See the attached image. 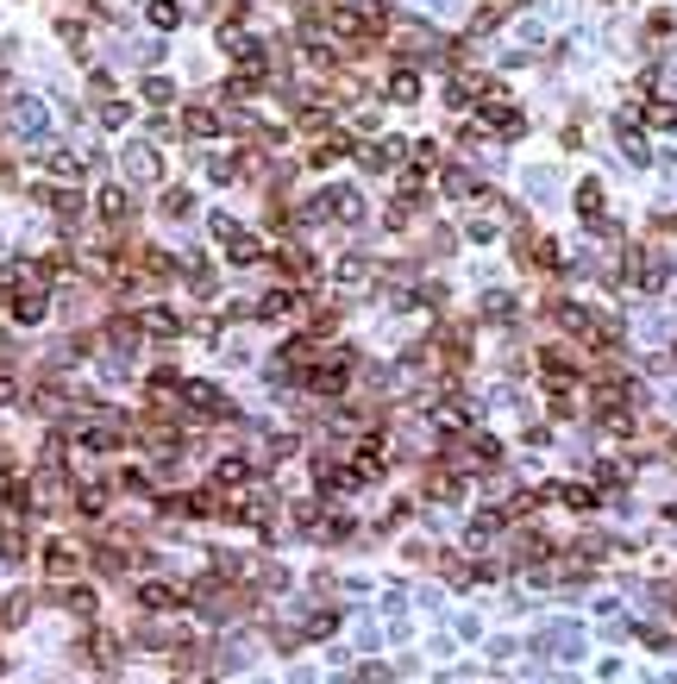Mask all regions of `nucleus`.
<instances>
[{"label": "nucleus", "mask_w": 677, "mask_h": 684, "mask_svg": "<svg viewBox=\"0 0 677 684\" xmlns=\"http://www.w3.org/2000/svg\"><path fill=\"white\" fill-rule=\"evenodd\" d=\"M138 603L144 609H176V590L169 584H138Z\"/></svg>", "instance_id": "8"}, {"label": "nucleus", "mask_w": 677, "mask_h": 684, "mask_svg": "<svg viewBox=\"0 0 677 684\" xmlns=\"http://www.w3.org/2000/svg\"><path fill=\"white\" fill-rule=\"evenodd\" d=\"M25 615H32V596H25V590H19V596H6V609H0V622H6V628H19Z\"/></svg>", "instance_id": "14"}, {"label": "nucleus", "mask_w": 677, "mask_h": 684, "mask_svg": "<svg viewBox=\"0 0 677 684\" xmlns=\"http://www.w3.org/2000/svg\"><path fill=\"white\" fill-rule=\"evenodd\" d=\"M13 133H44V107H38V101H13Z\"/></svg>", "instance_id": "4"}, {"label": "nucleus", "mask_w": 677, "mask_h": 684, "mask_svg": "<svg viewBox=\"0 0 677 684\" xmlns=\"http://www.w3.org/2000/svg\"><path fill=\"white\" fill-rule=\"evenodd\" d=\"M63 609H69V615H88V622H95V590H63Z\"/></svg>", "instance_id": "13"}, {"label": "nucleus", "mask_w": 677, "mask_h": 684, "mask_svg": "<svg viewBox=\"0 0 677 684\" xmlns=\"http://www.w3.org/2000/svg\"><path fill=\"white\" fill-rule=\"evenodd\" d=\"M653 126H677V107H672V101H659V107H653Z\"/></svg>", "instance_id": "16"}, {"label": "nucleus", "mask_w": 677, "mask_h": 684, "mask_svg": "<svg viewBox=\"0 0 677 684\" xmlns=\"http://www.w3.org/2000/svg\"><path fill=\"white\" fill-rule=\"evenodd\" d=\"M126 214H133V201H126V189H101V220H107V226H120Z\"/></svg>", "instance_id": "5"}, {"label": "nucleus", "mask_w": 677, "mask_h": 684, "mask_svg": "<svg viewBox=\"0 0 677 684\" xmlns=\"http://www.w3.org/2000/svg\"><path fill=\"white\" fill-rule=\"evenodd\" d=\"M144 333H157V339H176V333H182V320H176L169 308H144Z\"/></svg>", "instance_id": "6"}, {"label": "nucleus", "mask_w": 677, "mask_h": 684, "mask_svg": "<svg viewBox=\"0 0 677 684\" xmlns=\"http://www.w3.org/2000/svg\"><path fill=\"white\" fill-rule=\"evenodd\" d=\"M126 176L133 182H157V151L151 144H126Z\"/></svg>", "instance_id": "3"}, {"label": "nucleus", "mask_w": 677, "mask_h": 684, "mask_svg": "<svg viewBox=\"0 0 677 684\" xmlns=\"http://www.w3.org/2000/svg\"><path fill=\"white\" fill-rule=\"evenodd\" d=\"M44 308H50V295H44V289H13V320L38 327V320H44Z\"/></svg>", "instance_id": "2"}, {"label": "nucleus", "mask_w": 677, "mask_h": 684, "mask_svg": "<svg viewBox=\"0 0 677 684\" xmlns=\"http://www.w3.org/2000/svg\"><path fill=\"white\" fill-rule=\"evenodd\" d=\"M182 126H188L195 138H214L226 120H220V114H207V107H188V114H182Z\"/></svg>", "instance_id": "7"}, {"label": "nucleus", "mask_w": 677, "mask_h": 684, "mask_svg": "<svg viewBox=\"0 0 677 684\" xmlns=\"http://www.w3.org/2000/svg\"><path fill=\"white\" fill-rule=\"evenodd\" d=\"M389 95H396V101H420V76H414V69H396V76H389Z\"/></svg>", "instance_id": "9"}, {"label": "nucleus", "mask_w": 677, "mask_h": 684, "mask_svg": "<svg viewBox=\"0 0 677 684\" xmlns=\"http://www.w3.org/2000/svg\"><path fill=\"white\" fill-rule=\"evenodd\" d=\"M163 214H169V220L195 214V195H188V189H169V195H163Z\"/></svg>", "instance_id": "12"}, {"label": "nucleus", "mask_w": 677, "mask_h": 684, "mask_svg": "<svg viewBox=\"0 0 677 684\" xmlns=\"http://www.w3.org/2000/svg\"><path fill=\"white\" fill-rule=\"evenodd\" d=\"M44 571H50V578H76V571H82V547L50 541V547H44Z\"/></svg>", "instance_id": "1"}, {"label": "nucleus", "mask_w": 677, "mask_h": 684, "mask_svg": "<svg viewBox=\"0 0 677 684\" xmlns=\"http://www.w3.org/2000/svg\"><path fill=\"white\" fill-rule=\"evenodd\" d=\"M226 258H233V264H258V239L233 233V239H226Z\"/></svg>", "instance_id": "10"}, {"label": "nucleus", "mask_w": 677, "mask_h": 684, "mask_svg": "<svg viewBox=\"0 0 677 684\" xmlns=\"http://www.w3.org/2000/svg\"><path fill=\"white\" fill-rule=\"evenodd\" d=\"M169 95H176V88H169L163 76H151V82H144V101H169Z\"/></svg>", "instance_id": "15"}, {"label": "nucleus", "mask_w": 677, "mask_h": 684, "mask_svg": "<svg viewBox=\"0 0 677 684\" xmlns=\"http://www.w3.org/2000/svg\"><path fill=\"white\" fill-rule=\"evenodd\" d=\"M176 19H182V0H151V25H163V32H169Z\"/></svg>", "instance_id": "11"}]
</instances>
